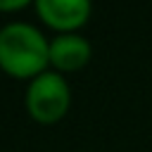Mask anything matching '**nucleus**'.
<instances>
[{
	"label": "nucleus",
	"instance_id": "nucleus-1",
	"mask_svg": "<svg viewBox=\"0 0 152 152\" xmlns=\"http://www.w3.org/2000/svg\"><path fill=\"white\" fill-rule=\"evenodd\" d=\"M50 69V38L31 21L0 26V74L14 81H33Z\"/></svg>",
	"mask_w": 152,
	"mask_h": 152
},
{
	"label": "nucleus",
	"instance_id": "nucleus-2",
	"mask_svg": "<svg viewBox=\"0 0 152 152\" xmlns=\"http://www.w3.org/2000/svg\"><path fill=\"white\" fill-rule=\"evenodd\" d=\"M24 107L31 121L40 126L59 124L71 109V86L66 76L48 69L26 83Z\"/></svg>",
	"mask_w": 152,
	"mask_h": 152
},
{
	"label": "nucleus",
	"instance_id": "nucleus-3",
	"mask_svg": "<svg viewBox=\"0 0 152 152\" xmlns=\"http://www.w3.org/2000/svg\"><path fill=\"white\" fill-rule=\"evenodd\" d=\"M33 12L43 26L62 33H81V28L90 21L93 5L88 0H33Z\"/></svg>",
	"mask_w": 152,
	"mask_h": 152
},
{
	"label": "nucleus",
	"instance_id": "nucleus-4",
	"mask_svg": "<svg viewBox=\"0 0 152 152\" xmlns=\"http://www.w3.org/2000/svg\"><path fill=\"white\" fill-rule=\"evenodd\" d=\"M93 57V45L81 33H62L50 38V69L57 74H76Z\"/></svg>",
	"mask_w": 152,
	"mask_h": 152
},
{
	"label": "nucleus",
	"instance_id": "nucleus-5",
	"mask_svg": "<svg viewBox=\"0 0 152 152\" xmlns=\"http://www.w3.org/2000/svg\"><path fill=\"white\" fill-rule=\"evenodd\" d=\"M26 7H33L31 0H0V14H12V12H21Z\"/></svg>",
	"mask_w": 152,
	"mask_h": 152
}]
</instances>
